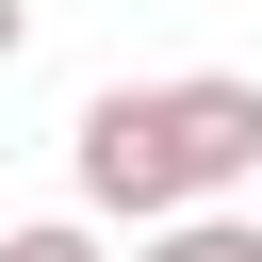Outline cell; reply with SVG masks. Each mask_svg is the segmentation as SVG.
Listing matches in <instances>:
<instances>
[{
  "label": "cell",
  "instance_id": "cell-3",
  "mask_svg": "<svg viewBox=\"0 0 262 262\" xmlns=\"http://www.w3.org/2000/svg\"><path fill=\"white\" fill-rule=\"evenodd\" d=\"M0 262H98V229L82 213H33V229H0Z\"/></svg>",
  "mask_w": 262,
  "mask_h": 262
},
{
  "label": "cell",
  "instance_id": "cell-4",
  "mask_svg": "<svg viewBox=\"0 0 262 262\" xmlns=\"http://www.w3.org/2000/svg\"><path fill=\"white\" fill-rule=\"evenodd\" d=\"M16 49H33V0H0V66H16Z\"/></svg>",
  "mask_w": 262,
  "mask_h": 262
},
{
  "label": "cell",
  "instance_id": "cell-2",
  "mask_svg": "<svg viewBox=\"0 0 262 262\" xmlns=\"http://www.w3.org/2000/svg\"><path fill=\"white\" fill-rule=\"evenodd\" d=\"M131 262H262V213H180V229H147Z\"/></svg>",
  "mask_w": 262,
  "mask_h": 262
},
{
  "label": "cell",
  "instance_id": "cell-1",
  "mask_svg": "<svg viewBox=\"0 0 262 262\" xmlns=\"http://www.w3.org/2000/svg\"><path fill=\"white\" fill-rule=\"evenodd\" d=\"M66 180H82V213L98 229H180V213H213V196H246L262 180V82H229V66H180V82H98L82 98V131H66Z\"/></svg>",
  "mask_w": 262,
  "mask_h": 262
}]
</instances>
